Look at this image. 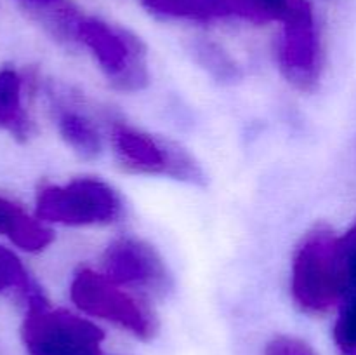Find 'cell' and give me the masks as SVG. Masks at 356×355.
<instances>
[{
  "mask_svg": "<svg viewBox=\"0 0 356 355\" xmlns=\"http://www.w3.org/2000/svg\"><path fill=\"white\" fill-rule=\"evenodd\" d=\"M106 132L108 146L125 173L169 178L193 187H202L207 180L197 157L165 136L153 134L115 117H108Z\"/></svg>",
  "mask_w": 356,
  "mask_h": 355,
  "instance_id": "2",
  "label": "cell"
},
{
  "mask_svg": "<svg viewBox=\"0 0 356 355\" xmlns=\"http://www.w3.org/2000/svg\"><path fill=\"white\" fill-rule=\"evenodd\" d=\"M24 310L21 340L26 355H115L99 322L79 310L52 306L47 298Z\"/></svg>",
  "mask_w": 356,
  "mask_h": 355,
  "instance_id": "6",
  "label": "cell"
},
{
  "mask_svg": "<svg viewBox=\"0 0 356 355\" xmlns=\"http://www.w3.org/2000/svg\"><path fill=\"white\" fill-rule=\"evenodd\" d=\"M70 298L80 313L108 324L134 340L152 341L159 333V317L149 299L115 284L99 268L82 267L70 282Z\"/></svg>",
  "mask_w": 356,
  "mask_h": 355,
  "instance_id": "4",
  "label": "cell"
},
{
  "mask_svg": "<svg viewBox=\"0 0 356 355\" xmlns=\"http://www.w3.org/2000/svg\"><path fill=\"white\" fill-rule=\"evenodd\" d=\"M291 298L306 315H325L348 298L339 235L316 225L302 235L291 261Z\"/></svg>",
  "mask_w": 356,
  "mask_h": 355,
  "instance_id": "1",
  "label": "cell"
},
{
  "mask_svg": "<svg viewBox=\"0 0 356 355\" xmlns=\"http://www.w3.org/2000/svg\"><path fill=\"white\" fill-rule=\"evenodd\" d=\"M339 256L350 298L351 294H356V223L339 235Z\"/></svg>",
  "mask_w": 356,
  "mask_h": 355,
  "instance_id": "17",
  "label": "cell"
},
{
  "mask_svg": "<svg viewBox=\"0 0 356 355\" xmlns=\"http://www.w3.org/2000/svg\"><path fill=\"white\" fill-rule=\"evenodd\" d=\"M275 40V63L280 75L301 93H313L323 73L322 35L308 0H296L282 21Z\"/></svg>",
  "mask_w": 356,
  "mask_h": 355,
  "instance_id": "8",
  "label": "cell"
},
{
  "mask_svg": "<svg viewBox=\"0 0 356 355\" xmlns=\"http://www.w3.org/2000/svg\"><path fill=\"white\" fill-rule=\"evenodd\" d=\"M193 56L197 63L204 66L219 82H236L240 79V66L235 59L222 51L218 44L209 40H198L193 44Z\"/></svg>",
  "mask_w": 356,
  "mask_h": 355,
  "instance_id": "15",
  "label": "cell"
},
{
  "mask_svg": "<svg viewBox=\"0 0 356 355\" xmlns=\"http://www.w3.org/2000/svg\"><path fill=\"white\" fill-rule=\"evenodd\" d=\"M263 355H316L312 345L292 334H278L264 347Z\"/></svg>",
  "mask_w": 356,
  "mask_h": 355,
  "instance_id": "18",
  "label": "cell"
},
{
  "mask_svg": "<svg viewBox=\"0 0 356 355\" xmlns=\"http://www.w3.org/2000/svg\"><path fill=\"white\" fill-rule=\"evenodd\" d=\"M152 14L165 19L207 21L229 17L221 0H141Z\"/></svg>",
  "mask_w": 356,
  "mask_h": 355,
  "instance_id": "12",
  "label": "cell"
},
{
  "mask_svg": "<svg viewBox=\"0 0 356 355\" xmlns=\"http://www.w3.org/2000/svg\"><path fill=\"white\" fill-rule=\"evenodd\" d=\"M75 44L89 52L101 75L117 93H141L152 82L148 49L127 28L80 14Z\"/></svg>",
  "mask_w": 356,
  "mask_h": 355,
  "instance_id": "3",
  "label": "cell"
},
{
  "mask_svg": "<svg viewBox=\"0 0 356 355\" xmlns=\"http://www.w3.org/2000/svg\"><path fill=\"white\" fill-rule=\"evenodd\" d=\"M0 129L17 139H28L35 129L24 106V79L14 68L0 70Z\"/></svg>",
  "mask_w": 356,
  "mask_h": 355,
  "instance_id": "11",
  "label": "cell"
},
{
  "mask_svg": "<svg viewBox=\"0 0 356 355\" xmlns=\"http://www.w3.org/2000/svg\"><path fill=\"white\" fill-rule=\"evenodd\" d=\"M28 7H37V6H45V3H52L56 0H23Z\"/></svg>",
  "mask_w": 356,
  "mask_h": 355,
  "instance_id": "19",
  "label": "cell"
},
{
  "mask_svg": "<svg viewBox=\"0 0 356 355\" xmlns=\"http://www.w3.org/2000/svg\"><path fill=\"white\" fill-rule=\"evenodd\" d=\"M332 338L343 355H356V294H351L337 308Z\"/></svg>",
  "mask_w": 356,
  "mask_h": 355,
  "instance_id": "16",
  "label": "cell"
},
{
  "mask_svg": "<svg viewBox=\"0 0 356 355\" xmlns=\"http://www.w3.org/2000/svg\"><path fill=\"white\" fill-rule=\"evenodd\" d=\"M99 270L115 284L145 296L149 301L167 299L174 292V275L165 258L148 240L132 233L110 240Z\"/></svg>",
  "mask_w": 356,
  "mask_h": 355,
  "instance_id": "7",
  "label": "cell"
},
{
  "mask_svg": "<svg viewBox=\"0 0 356 355\" xmlns=\"http://www.w3.org/2000/svg\"><path fill=\"white\" fill-rule=\"evenodd\" d=\"M229 17L252 23H282L296 0H221Z\"/></svg>",
  "mask_w": 356,
  "mask_h": 355,
  "instance_id": "14",
  "label": "cell"
},
{
  "mask_svg": "<svg viewBox=\"0 0 356 355\" xmlns=\"http://www.w3.org/2000/svg\"><path fill=\"white\" fill-rule=\"evenodd\" d=\"M0 294H14L23 301L24 308L45 299L44 291L31 278L19 258L3 246H0Z\"/></svg>",
  "mask_w": 356,
  "mask_h": 355,
  "instance_id": "13",
  "label": "cell"
},
{
  "mask_svg": "<svg viewBox=\"0 0 356 355\" xmlns=\"http://www.w3.org/2000/svg\"><path fill=\"white\" fill-rule=\"evenodd\" d=\"M42 93L65 145L80 159H97L108 145V117L101 120L87 97L66 84L49 80L42 86Z\"/></svg>",
  "mask_w": 356,
  "mask_h": 355,
  "instance_id": "9",
  "label": "cell"
},
{
  "mask_svg": "<svg viewBox=\"0 0 356 355\" xmlns=\"http://www.w3.org/2000/svg\"><path fill=\"white\" fill-rule=\"evenodd\" d=\"M125 214L120 191L97 176H79L40 188L35 216L47 225L94 228L118 223Z\"/></svg>",
  "mask_w": 356,
  "mask_h": 355,
  "instance_id": "5",
  "label": "cell"
},
{
  "mask_svg": "<svg viewBox=\"0 0 356 355\" xmlns=\"http://www.w3.org/2000/svg\"><path fill=\"white\" fill-rule=\"evenodd\" d=\"M0 235L28 253H40L54 240L47 223L31 216L16 202L0 197Z\"/></svg>",
  "mask_w": 356,
  "mask_h": 355,
  "instance_id": "10",
  "label": "cell"
}]
</instances>
